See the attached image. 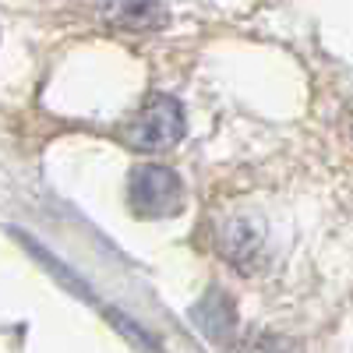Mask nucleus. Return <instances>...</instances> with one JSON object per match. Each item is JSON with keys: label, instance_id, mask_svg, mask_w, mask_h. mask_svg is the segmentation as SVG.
I'll list each match as a JSON object with an SVG mask.
<instances>
[{"label": "nucleus", "instance_id": "1", "mask_svg": "<svg viewBox=\"0 0 353 353\" xmlns=\"http://www.w3.org/2000/svg\"><path fill=\"white\" fill-rule=\"evenodd\" d=\"M128 201L141 219H166L184 209V184L170 166L141 163L128 176Z\"/></svg>", "mask_w": 353, "mask_h": 353}, {"label": "nucleus", "instance_id": "3", "mask_svg": "<svg viewBox=\"0 0 353 353\" xmlns=\"http://www.w3.org/2000/svg\"><path fill=\"white\" fill-rule=\"evenodd\" d=\"M103 18L124 32H159L166 28L170 14L159 0H103Z\"/></svg>", "mask_w": 353, "mask_h": 353}, {"label": "nucleus", "instance_id": "5", "mask_svg": "<svg viewBox=\"0 0 353 353\" xmlns=\"http://www.w3.org/2000/svg\"><path fill=\"white\" fill-rule=\"evenodd\" d=\"M223 254L233 258L241 269L254 261V254H258V233L251 230V223L233 219V223L223 230Z\"/></svg>", "mask_w": 353, "mask_h": 353}, {"label": "nucleus", "instance_id": "2", "mask_svg": "<svg viewBox=\"0 0 353 353\" xmlns=\"http://www.w3.org/2000/svg\"><path fill=\"white\" fill-rule=\"evenodd\" d=\"M184 128H188V121H184L181 99L156 96L134 117V124L128 131V141L141 152H163V149H173V145L184 138Z\"/></svg>", "mask_w": 353, "mask_h": 353}, {"label": "nucleus", "instance_id": "4", "mask_svg": "<svg viewBox=\"0 0 353 353\" xmlns=\"http://www.w3.org/2000/svg\"><path fill=\"white\" fill-rule=\"evenodd\" d=\"M191 318L198 321V329L209 336V339H226L233 332V321H237V314H233V304L223 290H209V297H205Z\"/></svg>", "mask_w": 353, "mask_h": 353}]
</instances>
